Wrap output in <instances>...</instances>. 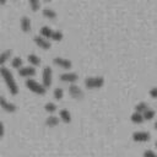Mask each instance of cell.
Instances as JSON below:
<instances>
[{
	"label": "cell",
	"instance_id": "cell-27",
	"mask_svg": "<svg viewBox=\"0 0 157 157\" xmlns=\"http://www.w3.org/2000/svg\"><path fill=\"white\" fill-rule=\"evenodd\" d=\"M142 155H144V157H157V153L152 150H145Z\"/></svg>",
	"mask_w": 157,
	"mask_h": 157
},
{
	"label": "cell",
	"instance_id": "cell-13",
	"mask_svg": "<svg viewBox=\"0 0 157 157\" xmlns=\"http://www.w3.org/2000/svg\"><path fill=\"white\" fill-rule=\"evenodd\" d=\"M27 60L29 61L31 66H33V67L40 64V58H39L37 54H34V53H31V54H28V55H27Z\"/></svg>",
	"mask_w": 157,
	"mask_h": 157
},
{
	"label": "cell",
	"instance_id": "cell-1",
	"mask_svg": "<svg viewBox=\"0 0 157 157\" xmlns=\"http://www.w3.org/2000/svg\"><path fill=\"white\" fill-rule=\"evenodd\" d=\"M0 75H1V77L4 78V81H5V83H6V86H7L9 91H10V93L17 94V93H18V85H17V82H16V80H15V77H13V75H12V72L10 71V69L6 67V66H4V65L0 66Z\"/></svg>",
	"mask_w": 157,
	"mask_h": 157
},
{
	"label": "cell",
	"instance_id": "cell-17",
	"mask_svg": "<svg viewBox=\"0 0 157 157\" xmlns=\"http://www.w3.org/2000/svg\"><path fill=\"white\" fill-rule=\"evenodd\" d=\"M59 117H56V115H49L47 119H45V124L48 125V126H50V128H53V126H56L58 124H59Z\"/></svg>",
	"mask_w": 157,
	"mask_h": 157
},
{
	"label": "cell",
	"instance_id": "cell-29",
	"mask_svg": "<svg viewBox=\"0 0 157 157\" xmlns=\"http://www.w3.org/2000/svg\"><path fill=\"white\" fill-rule=\"evenodd\" d=\"M4 134H5V125H4V123L0 120V137H2Z\"/></svg>",
	"mask_w": 157,
	"mask_h": 157
},
{
	"label": "cell",
	"instance_id": "cell-31",
	"mask_svg": "<svg viewBox=\"0 0 157 157\" xmlns=\"http://www.w3.org/2000/svg\"><path fill=\"white\" fill-rule=\"evenodd\" d=\"M155 146H156V147H157V140H156V142H155Z\"/></svg>",
	"mask_w": 157,
	"mask_h": 157
},
{
	"label": "cell",
	"instance_id": "cell-21",
	"mask_svg": "<svg viewBox=\"0 0 157 157\" xmlns=\"http://www.w3.org/2000/svg\"><path fill=\"white\" fill-rule=\"evenodd\" d=\"M155 114H156V112H155L153 109L147 108V109L142 113V117H144V119H145V120H151V119H153Z\"/></svg>",
	"mask_w": 157,
	"mask_h": 157
},
{
	"label": "cell",
	"instance_id": "cell-6",
	"mask_svg": "<svg viewBox=\"0 0 157 157\" xmlns=\"http://www.w3.org/2000/svg\"><path fill=\"white\" fill-rule=\"evenodd\" d=\"M0 107H1L4 110L9 112V113H12V112H15V110L17 109L16 104L12 103V102H10V101H9L7 98H5L4 96H0Z\"/></svg>",
	"mask_w": 157,
	"mask_h": 157
},
{
	"label": "cell",
	"instance_id": "cell-22",
	"mask_svg": "<svg viewBox=\"0 0 157 157\" xmlns=\"http://www.w3.org/2000/svg\"><path fill=\"white\" fill-rule=\"evenodd\" d=\"M148 108V105H147V103L146 102H139L136 105H135V112H137V113H144L146 109Z\"/></svg>",
	"mask_w": 157,
	"mask_h": 157
},
{
	"label": "cell",
	"instance_id": "cell-30",
	"mask_svg": "<svg viewBox=\"0 0 157 157\" xmlns=\"http://www.w3.org/2000/svg\"><path fill=\"white\" fill-rule=\"evenodd\" d=\"M155 129H156V130H157V120H156V121H155Z\"/></svg>",
	"mask_w": 157,
	"mask_h": 157
},
{
	"label": "cell",
	"instance_id": "cell-11",
	"mask_svg": "<svg viewBox=\"0 0 157 157\" xmlns=\"http://www.w3.org/2000/svg\"><path fill=\"white\" fill-rule=\"evenodd\" d=\"M18 75H21L23 77H32V76L36 75V69L33 66H31V65L22 66V67L18 69Z\"/></svg>",
	"mask_w": 157,
	"mask_h": 157
},
{
	"label": "cell",
	"instance_id": "cell-25",
	"mask_svg": "<svg viewBox=\"0 0 157 157\" xmlns=\"http://www.w3.org/2000/svg\"><path fill=\"white\" fill-rule=\"evenodd\" d=\"M44 109H45L47 112H49V113H53V112L56 110V104L53 103V102H47V103L44 104Z\"/></svg>",
	"mask_w": 157,
	"mask_h": 157
},
{
	"label": "cell",
	"instance_id": "cell-5",
	"mask_svg": "<svg viewBox=\"0 0 157 157\" xmlns=\"http://www.w3.org/2000/svg\"><path fill=\"white\" fill-rule=\"evenodd\" d=\"M132 140L136 141V142H146L151 139V134L148 131H142V130H137V131H134L132 135H131Z\"/></svg>",
	"mask_w": 157,
	"mask_h": 157
},
{
	"label": "cell",
	"instance_id": "cell-4",
	"mask_svg": "<svg viewBox=\"0 0 157 157\" xmlns=\"http://www.w3.org/2000/svg\"><path fill=\"white\" fill-rule=\"evenodd\" d=\"M52 81H53V71H52V67L45 65L43 67V72H42V85L47 88L52 85Z\"/></svg>",
	"mask_w": 157,
	"mask_h": 157
},
{
	"label": "cell",
	"instance_id": "cell-15",
	"mask_svg": "<svg viewBox=\"0 0 157 157\" xmlns=\"http://www.w3.org/2000/svg\"><path fill=\"white\" fill-rule=\"evenodd\" d=\"M9 59H11V50L10 49L0 52V66H2Z\"/></svg>",
	"mask_w": 157,
	"mask_h": 157
},
{
	"label": "cell",
	"instance_id": "cell-20",
	"mask_svg": "<svg viewBox=\"0 0 157 157\" xmlns=\"http://www.w3.org/2000/svg\"><path fill=\"white\" fill-rule=\"evenodd\" d=\"M23 61H22V58H20V56H12V59H11V66L12 67H15V69H20V67H22L23 65Z\"/></svg>",
	"mask_w": 157,
	"mask_h": 157
},
{
	"label": "cell",
	"instance_id": "cell-3",
	"mask_svg": "<svg viewBox=\"0 0 157 157\" xmlns=\"http://www.w3.org/2000/svg\"><path fill=\"white\" fill-rule=\"evenodd\" d=\"M26 86H27L32 92H34V93H37V94H44V93L47 92V88H45L42 83H39L38 81H36V80H33V78H27V80H26Z\"/></svg>",
	"mask_w": 157,
	"mask_h": 157
},
{
	"label": "cell",
	"instance_id": "cell-12",
	"mask_svg": "<svg viewBox=\"0 0 157 157\" xmlns=\"http://www.w3.org/2000/svg\"><path fill=\"white\" fill-rule=\"evenodd\" d=\"M20 26H21V29L23 32H29L31 31V27H32L31 18L28 16H22L21 20H20Z\"/></svg>",
	"mask_w": 157,
	"mask_h": 157
},
{
	"label": "cell",
	"instance_id": "cell-19",
	"mask_svg": "<svg viewBox=\"0 0 157 157\" xmlns=\"http://www.w3.org/2000/svg\"><path fill=\"white\" fill-rule=\"evenodd\" d=\"M130 120H131L132 123H135V124H141L145 119H144V117H142V114H141V113L134 112V113L130 115Z\"/></svg>",
	"mask_w": 157,
	"mask_h": 157
},
{
	"label": "cell",
	"instance_id": "cell-14",
	"mask_svg": "<svg viewBox=\"0 0 157 157\" xmlns=\"http://www.w3.org/2000/svg\"><path fill=\"white\" fill-rule=\"evenodd\" d=\"M59 119H61L64 123H70L71 121V113L67 109H60V112H59Z\"/></svg>",
	"mask_w": 157,
	"mask_h": 157
},
{
	"label": "cell",
	"instance_id": "cell-8",
	"mask_svg": "<svg viewBox=\"0 0 157 157\" xmlns=\"http://www.w3.org/2000/svg\"><path fill=\"white\" fill-rule=\"evenodd\" d=\"M69 93H70V96H71L72 98H76V99L83 97V91H82L81 87L77 86L76 83H71V85L69 86Z\"/></svg>",
	"mask_w": 157,
	"mask_h": 157
},
{
	"label": "cell",
	"instance_id": "cell-16",
	"mask_svg": "<svg viewBox=\"0 0 157 157\" xmlns=\"http://www.w3.org/2000/svg\"><path fill=\"white\" fill-rule=\"evenodd\" d=\"M39 32H40V36H42V37H44L45 39H48V40H49V38L52 37L53 29H52L49 26H42Z\"/></svg>",
	"mask_w": 157,
	"mask_h": 157
},
{
	"label": "cell",
	"instance_id": "cell-10",
	"mask_svg": "<svg viewBox=\"0 0 157 157\" xmlns=\"http://www.w3.org/2000/svg\"><path fill=\"white\" fill-rule=\"evenodd\" d=\"M53 61H54L55 65H58V66H60V67H63V69H70V67L72 66V63H71L69 59L63 58V56H55V58L53 59Z\"/></svg>",
	"mask_w": 157,
	"mask_h": 157
},
{
	"label": "cell",
	"instance_id": "cell-26",
	"mask_svg": "<svg viewBox=\"0 0 157 157\" xmlns=\"http://www.w3.org/2000/svg\"><path fill=\"white\" fill-rule=\"evenodd\" d=\"M29 6H31V9L33 11H37L40 7V2L38 0H29Z\"/></svg>",
	"mask_w": 157,
	"mask_h": 157
},
{
	"label": "cell",
	"instance_id": "cell-2",
	"mask_svg": "<svg viewBox=\"0 0 157 157\" xmlns=\"http://www.w3.org/2000/svg\"><path fill=\"white\" fill-rule=\"evenodd\" d=\"M83 82L87 88H99L104 85V77L103 76H87Z\"/></svg>",
	"mask_w": 157,
	"mask_h": 157
},
{
	"label": "cell",
	"instance_id": "cell-24",
	"mask_svg": "<svg viewBox=\"0 0 157 157\" xmlns=\"http://www.w3.org/2000/svg\"><path fill=\"white\" fill-rule=\"evenodd\" d=\"M53 94H54V98H55V99H61V98L64 97V91H63V88H60V87H55Z\"/></svg>",
	"mask_w": 157,
	"mask_h": 157
},
{
	"label": "cell",
	"instance_id": "cell-28",
	"mask_svg": "<svg viewBox=\"0 0 157 157\" xmlns=\"http://www.w3.org/2000/svg\"><path fill=\"white\" fill-rule=\"evenodd\" d=\"M150 96L151 97H153V98H157V86H155V87H152V88H150Z\"/></svg>",
	"mask_w": 157,
	"mask_h": 157
},
{
	"label": "cell",
	"instance_id": "cell-7",
	"mask_svg": "<svg viewBox=\"0 0 157 157\" xmlns=\"http://www.w3.org/2000/svg\"><path fill=\"white\" fill-rule=\"evenodd\" d=\"M60 80L61 81H64V82H70V83H74V82H76L77 81V78H78V75L76 74V72H74V71H66V72H63V74H60Z\"/></svg>",
	"mask_w": 157,
	"mask_h": 157
},
{
	"label": "cell",
	"instance_id": "cell-23",
	"mask_svg": "<svg viewBox=\"0 0 157 157\" xmlns=\"http://www.w3.org/2000/svg\"><path fill=\"white\" fill-rule=\"evenodd\" d=\"M63 37H64V34H63L61 31H59V29H53V33H52L50 39H53V40H61Z\"/></svg>",
	"mask_w": 157,
	"mask_h": 157
},
{
	"label": "cell",
	"instance_id": "cell-9",
	"mask_svg": "<svg viewBox=\"0 0 157 157\" xmlns=\"http://www.w3.org/2000/svg\"><path fill=\"white\" fill-rule=\"evenodd\" d=\"M33 40H34V43H36L39 48H42V49H49V48H50V42H49L48 39H45L44 37H42L40 34H36V36L33 37Z\"/></svg>",
	"mask_w": 157,
	"mask_h": 157
},
{
	"label": "cell",
	"instance_id": "cell-18",
	"mask_svg": "<svg viewBox=\"0 0 157 157\" xmlns=\"http://www.w3.org/2000/svg\"><path fill=\"white\" fill-rule=\"evenodd\" d=\"M43 15H44L45 17L50 18V20L56 18V11L53 10L52 7H44V9H43Z\"/></svg>",
	"mask_w": 157,
	"mask_h": 157
}]
</instances>
